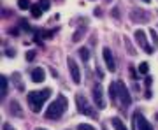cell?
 <instances>
[{
  "label": "cell",
  "mask_w": 158,
  "mask_h": 130,
  "mask_svg": "<svg viewBox=\"0 0 158 130\" xmlns=\"http://www.w3.org/2000/svg\"><path fill=\"white\" fill-rule=\"evenodd\" d=\"M69 107V100L65 95H58L56 100H53L49 104V107L46 109L44 118L46 120H60L63 116V113L67 111Z\"/></svg>",
  "instance_id": "obj_1"
},
{
  "label": "cell",
  "mask_w": 158,
  "mask_h": 130,
  "mask_svg": "<svg viewBox=\"0 0 158 130\" xmlns=\"http://www.w3.org/2000/svg\"><path fill=\"white\" fill-rule=\"evenodd\" d=\"M49 95H51L49 88H44V90H40V91H30L28 95H27V100H28L30 109H32L34 113H40L42 104H44V100L49 99Z\"/></svg>",
  "instance_id": "obj_2"
},
{
  "label": "cell",
  "mask_w": 158,
  "mask_h": 130,
  "mask_svg": "<svg viewBox=\"0 0 158 130\" xmlns=\"http://www.w3.org/2000/svg\"><path fill=\"white\" fill-rule=\"evenodd\" d=\"M76 106H77V111L81 114L95 118V111L90 107V104H88V100H86L85 95H81V93H77V95H76Z\"/></svg>",
  "instance_id": "obj_3"
},
{
  "label": "cell",
  "mask_w": 158,
  "mask_h": 130,
  "mask_svg": "<svg viewBox=\"0 0 158 130\" xmlns=\"http://www.w3.org/2000/svg\"><path fill=\"white\" fill-rule=\"evenodd\" d=\"M118 83V99L121 102V106L123 107H128L130 104H132V97H130L128 90H127V86H125L123 81H116Z\"/></svg>",
  "instance_id": "obj_4"
},
{
  "label": "cell",
  "mask_w": 158,
  "mask_h": 130,
  "mask_svg": "<svg viewBox=\"0 0 158 130\" xmlns=\"http://www.w3.org/2000/svg\"><path fill=\"white\" fill-rule=\"evenodd\" d=\"M134 37H135V42H137V44L141 46V48H142L144 51H146L148 55H151V53H153V48H151L149 44H148V39H146V34H144V30H141V28L135 30Z\"/></svg>",
  "instance_id": "obj_5"
},
{
  "label": "cell",
  "mask_w": 158,
  "mask_h": 130,
  "mask_svg": "<svg viewBox=\"0 0 158 130\" xmlns=\"http://www.w3.org/2000/svg\"><path fill=\"white\" fill-rule=\"evenodd\" d=\"M67 63H69V72H70V78H72L74 85H79V83H81V70H79V65L74 62L72 58H67Z\"/></svg>",
  "instance_id": "obj_6"
},
{
  "label": "cell",
  "mask_w": 158,
  "mask_h": 130,
  "mask_svg": "<svg viewBox=\"0 0 158 130\" xmlns=\"http://www.w3.org/2000/svg\"><path fill=\"white\" fill-rule=\"evenodd\" d=\"M93 100H95V106H97L98 109H104V107H106L104 91H102V86H100V85H95V86H93Z\"/></svg>",
  "instance_id": "obj_7"
},
{
  "label": "cell",
  "mask_w": 158,
  "mask_h": 130,
  "mask_svg": "<svg viewBox=\"0 0 158 130\" xmlns=\"http://www.w3.org/2000/svg\"><path fill=\"white\" fill-rule=\"evenodd\" d=\"M102 57H104V62L107 65V70L109 72H114L116 70V62H114V57H113V53H111V49L104 48L102 49Z\"/></svg>",
  "instance_id": "obj_8"
},
{
  "label": "cell",
  "mask_w": 158,
  "mask_h": 130,
  "mask_svg": "<svg viewBox=\"0 0 158 130\" xmlns=\"http://www.w3.org/2000/svg\"><path fill=\"white\" fill-rule=\"evenodd\" d=\"M135 125H137V130H153L151 123L144 116H141V113H135Z\"/></svg>",
  "instance_id": "obj_9"
},
{
  "label": "cell",
  "mask_w": 158,
  "mask_h": 130,
  "mask_svg": "<svg viewBox=\"0 0 158 130\" xmlns=\"http://www.w3.org/2000/svg\"><path fill=\"white\" fill-rule=\"evenodd\" d=\"M46 78V72H44V69H40V67H35L34 70H32V79L35 81V83H42Z\"/></svg>",
  "instance_id": "obj_10"
},
{
  "label": "cell",
  "mask_w": 158,
  "mask_h": 130,
  "mask_svg": "<svg viewBox=\"0 0 158 130\" xmlns=\"http://www.w3.org/2000/svg\"><path fill=\"white\" fill-rule=\"evenodd\" d=\"M109 97H111V100H118V83H111L109 85Z\"/></svg>",
  "instance_id": "obj_11"
},
{
  "label": "cell",
  "mask_w": 158,
  "mask_h": 130,
  "mask_svg": "<svg viewBox=\"0 0 158 130\" xmlns=\"http://www.w3.org/2000/svg\"><path fill=\"white\" fill-rule=\"evenodd\" d=\"M111 123H113L114 130H128V128H127V125H125L119 118H113V120H111Z\"/></svg>",
  "instance_id": "obj_12"
},
{
  "label": "cell",
  "mask_w": 158,
  "mask_h": 130,
  "mask_svg": "<svg viewBox=\"0 0 158 130\" xmlns=\"http://www.w3.org/2000/svg\"><path fill=\"white\" fill-rule=\"evenodd\" d=\"M0 95H2V97L7 95V78H6V76H2V78H0Z\"/></svg>",
  "instance_id": "obj_13"
},
{
  "label": "cell",
  "mask_w": 158,
  "mask_h": 130,
  "mask_svg": "<svg viewBox=\"0 0 158 130\" xmlns=\"http://www.w3.org/2000/svg\"><path fill=\"white\" fill-rule=\"evenodd\" d=\"M30 11H32V16H34V18H40V16H42V12H44L42 9H40V6H39V4H35V6H32V7H30Z\"/></svg>",
  "instance_id": "obj_14"
},
{
  "label": "cell",
  "mask_w": 158,
  "mask_h": 130,
  "mask_svg": "<svg viewBox=\"0 0 158 130\" xmlns=\"http://www.w3.org/2000/svg\"><path fill=\"white\" fill-rule=\"evenodd\" d=\"M132 18H134V21H139V18H141V19H144V21H148V19H149V16H148L146 12H142V14H139L137 11H134V12H132Z\"/></svg>",
  "instance_id": "obj_15"
},
{
  "label": "cell",
  "mask_w": 158,
  "mask_h": 130,
  "mask_svg": "<svg viewBox=\"0 0 158 130\" xmlns=\"http://www.w3.org/2000/svg\"><path fill=\"white\" fill-rule=\"evenodd\" d=\"M79 57H81L83 62H88V58H90V51L86 49V48H81V49H79Z\"/></svg>",
  "instance_id": "obj_16"
},
{
  "label": "cell",
  "mask_w": 158,
  "mask_h": 130,
  "mask_svg": "<svg viewBox=\"0 0 158 130\" xmlns=\"http://www.w3.org/2000/svg\"><path fill=\"white\" fill-rule=\"evenodd\" d=\"M85 30H86V28H81V30H77V32H76V34L72 35V40H74V42L81 40V37H83V34H85Z\"/></svg>",
  "instance_id": "obj_17"
},
{
  "label": "cell",
  "mask_w": 158,
  "mask_h": 130,
  "mask_svg": "<svg viewBox=\"0 0 158 130\" xmlns=\"http://www.w3.org/2000/svg\"><path fill=\"white\" fill-rule=\"evenodd\" d=\"M11 111H12V113H18L19 116H21V111H19V104H18L16 100H12V102H11Z\"/></svg>",
  "instance_id": "obj_18"
},
{
  "label": "cell",
  "mask_w": 158,
  "mask_h": 130,
  "mask_svg": "<svg viewBox=\"0 0 158 130\" xmlns=\"http://www.w3.org/2000/svg\"><path fill=\"white\" fill-rule=\"evenodd\" d=\"M39 6H40V9H42V11H48V9H49V6H51V2H49V0H39Z\"/></svg>",
  "instance_id": "obj_19"
},
{
  "label": "cell",
  "mask_w": 158,
  "mask_h": 130,
  "mask_svg": "<svg viewBox=\"0 0 158 130\" xmlns=\"http://www.w3.org/2000/svg\"><path fill=\"white\" fill-rule=\"evenodd\" d=\"M18 6H19V9H30V2L28 0H18Z\"/></svg>",
  "instance_id": "obj_20"
},
{
  "label": "cell",
  "mask_w": 158,
  "mask_h": 130,
  "mask_svg": "<svg viewBox=\"0 0 158 130\" xmlns=\"http://www.w3.org/2000/svg\"><path fill=\"white\" fill-rule=\"evenodd\" d=\"M148 70H149V65H148L146 62H142L141 65H139V72H141V74H148Z\"/></svg>",
  "instance_id": "obj_21"
},
{
  "label": "cell",
  "mask_w": 158,
  "mask_h": 130,
  "mask_svg": "<svg viewBox=\"0 0 158 130\" xmlns=\"http://www.w3.org/2000/svg\"><path fill=\"white\" fill-rule=\"evenodd\" d=\"M149 34H151V37H153V44H155V46H156V48H158V35H156V30H149Z\"/></svg>",
  "instance_id": "obj_22"
},
{
  "label": "cell",
  "mask_w": 158,
  "mask_h": 130,
  "mask_svg": "<svg viewBox=\"0 0 158 130\" xmlns=\"http://www.w3.org/2000/svg\"><path fill=\"white\" fill-rule=\"evenodd\" d=\"M77 130H95V128L88 123H81V125H77Z\"/></svg>",
  "instance_id": "obj_23"
},
{
  "label": "cell",
  "mask_w": 158,
  "mask_h": 130,
  "mask_svg": "<svg viewBox=\"0 0 158 130\" xmlns=\"http://www.w3.org/2000/svg\"><path fill=\"white\" fill-rule=\"evenodd\" d=\"M34 57H35V53H34V51H28V53H27V60H32Z\"/></svg>",
  "instance_id": "obj_24"
},
{
  "label": "cell",
  "mask_w": 158,
  "mask_h": 130,
  "mask_svg": "<svg viewBox=\"0 0 158 130\" xmlns=\"http://www.w3.org/2000/svg\"><path fill=\"white\" fill-rule=\"evenodd\" d=\"M21 27H23L25 30H28V28H30V27H28V23L25 21V19H21Z\"/></svg>",
  "instance_id": "obj_25"
},
{
  "label": "cell",
  "mask_w": 158,
  "mask_h": 130,
  "mask_svg": "<svg viewBox=\"0 0 158 130\" xmlns=\"http://www.w3.org/2000/svg\"><path fill=\"white\" fill-rule=\"evenodd\" d=\"M4 130H14V128H12V125L6 123V125H4Z\"/></svg>",
  "instance_id": "obj_26"
},
{
  "label": "cell",
  "mask_w": 158,
  "mask_h": 130,
  "mask_svg": "<svg viewBox=\"0 0 158 130\" xmlns=\"http://www.w3.org/2000/svg\"><path fill=\"white\" fill-rule=\"evenodd\" d=\"M149 85H151V78L148 76V78H146V86H149Z\"/></svg>",
  "instance_id": "obj_27"
},
{
  "label": "cell",
  "mask_w": 158,
  "mask_h": 130,
  "mask_svg": "<svg viewBox=\"0 0 158 130\" xmlns=\"http://www.w3.org/2000/svg\"><path fill=\"white\" fill-rule=\"evenodd\" d=\"M142 2H144V4H149V2H151V0H142Z\"/></svg>",
  "instance_id": "obj_28"
},
{
  "label": "cell",
  "mask_w": 158,
  "mask_h": 130,
  "mask_svg": "<svg viewBox=\"0 0 158 130\" xmlns=\"http://www.w3.org/2000/svg\"><path fill=\"white\" fill-rule=\"evenodd\" d=\"M35 130H46V128H35Z\"/></svg>",
  "instance_id": "obj_29"
}]
</instances>
